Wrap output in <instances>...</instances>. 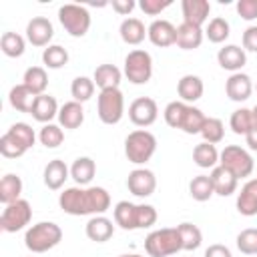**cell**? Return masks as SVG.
Here are the masks:
<instances>
[{"instance_id":"12","label":"cell","mask_w":257,"mask_h":257,"mask_svg":"<svg viewBox=\"0 0 257 257\" xmlns=\"http://www.w3.org/2000/svg\"><path fill=\"white\" fill-rule=\"evenodd\" d=\"M147 36L155 46L167 48V46H173L177 42V26L165 18H159V20H153L149 24Z\"/></svg>"},{"instance_id":"9","label":"cell","mask_w":257,"mask_h":257,"mask_svg":"<svg viewBox=\"0 0 257 257\" xmlns=\"http://www.w3.org/2000/svg\"><path fill=\"white\" fill-rule=\"evenodd\" d=\"M159 116V106L151 96H139L128 106V118L137 126H151Z\"/></svg>"},{"instance_id":"34","label":"cell","mask_w":257,"mask_h":257,"mask_svg":"<svg viewBox=\"0 0 257 257\" xmlns=\"http://www.w3.org/2000/svg\"><path fill=\"white\" fill-rule=\"evenodd\" d=\"M189 195H191L195 201H199V203L209 201V199L215 195L211 177H209V175H197V177H193L191 183H189Z\"/></svg>"},{"instance_id":"44","label":"cell","mask_w":257,"mask_h":257,"mask_svg":"<svg viewBox=\"0 0 257 257\" xmlns=\"http://www.w3.org/2000/svg\"><path fill=\"white\" fill-rule=\"evenodd\" d=\"M26 151H28V149H26L14 135H10L8 131L0 137V153H2V157H6V159H18V157H22Z\"/></svg>"},{"instance_id":"55","label":"cell","mask_w":257,"mask_h":257,"mask_svg":"<svg viewBox=\"0 0 257 257\" xmlns=\"http://www.w3.org/2000/svg\"><path fill=\"white\" fill-rule=\"evenodd\" d=\"M251 112H253V120H255V124H257V104L251 108Z\"/></svg>"},{"instance_id":"41","label":"cell","mask_w":257,"mask_h":257,"mask_svg":"<svg viewBox=\"0 0 257 257\" xmlns=\"http://www.w3.org/2000/svg\"><path fill=\"white\" fill-rule=\"evenodd\" d=\"M42 62H44V66H48V68H52V70L62 68V66L68 62V52H66V48H62L60 44H50V46H46L44 52H42Z\"/></svg>"},{"instance_id":"30","label":"cell","mask_w":257,"mask_h":257,"mask_svg":"<svg viewBox=\"0 0 257 257\" xmlns=\"http://www.w3.org/2000/svg\"><path fill=\"white\" fill-rule=\"evenodd\" d=\"M114 223L124 231L137 229V205L128 201H118L114 205Z\"/></svg>"},{"instance_id":"21","label":"cell","mask_w":257,"mask_h":257,"mask_svg":"<svg viewBox=\"0 0 257 257\" xmlns=\"http://www.w3.org/2000/svg\"><path fill=\"white\" fill-rule=\"evenodd\" d=\"M58 110H60V108H58L56 98L44 92V94H38V96H36L30 114H32L38 122H46V124H48L54 116H58Z\"/></svg>"},{"instance_id":"29","label":"cell","mask_w":257,"mask_h":257,"mask_svg":"<svg viewBox=\"0 0 257 257\" xmlns=\"http://www.w3.org/2000/svg\"><path fill=\"white\" fill-rule=\"evenodd\" d=\"M86 201H88V215H102L110 207V195L104 187H88L86 189Z\"/></svg>"},{"instance_id":"45","label":"cell","mask_w":257,"mask_h":257,"mask_svg":"<svg viewBox=\"0 0 257 257\" xmlns=\"http://www.w3.org/2000/svg\"><path fill=\"white\" fill-rule=\"evenodd\" d=\"M187 110V102L183 100H173L165 106L163 114H165V122L171 126V128H181V120H183V114Z\"/></svg>"},{"instance_id":"47","label":"cell","mask_w":257,"mask_h":257,"mask_svg":"<svg viewBox=\"0 0 257 257\" xmlns=\"http://www.w3.org/2000/svg\"><path fill=\"white\" fill-rule=\"evenodd\" d=\"M10 135H14L26 149H32L34 147V141H36V135H34V128L26 122H14L10 128H8Z\"/></svg>"},{"instance_id":"54","label":"cell","mask_w":257,"mask_h":257,"mask_svg":"<svg viewBox=\"0 0 257 257\" xmlns=\"http://www.w3.org/2000/svg\"><path fill=\"white\" fill-rule=\"evenodd\" d=\"M245 141H247V147L251 151H257V124H253V128L245 135Z\"/></svg>"},{"instance_id":"2","label":"cell","mask_w":257,"mask_h":257,"mask_svg":"<svg viewBox=\"0 0 257 257\" xmlns=\"http://www.w3.org/2000/svg\"><path fill=\"white\" fill-rule=\"evenodd\" d=\"M145 251L149 253V257H169L183 251L177 227H163L151 231L145 239Z\"/></svg>"},{"instance_id":"40","label":"cell","mask_w":257,"mask_h":257,"mask_svg":"<svg viewBox=\"0 0 257 257\" xmlns=\"http://www.w3.org/2000/svg\"><path fill=\"white\" fill-rule=\"evenodd\" d=\"M94 80L92 78H88V76H76L74 80H72V84H70V94H72V98L76 100V102H86L88 98H92V94H94Z\"/></svg>"},{"instance_id":"25","label":"cell","mask_w":257,"mask_h":257,"mask_svg":"<svg viewBox=\"0 0 257 257\" xmlns=\"http://www.w3.org/2000/svg\"><path fill=\"white\" fill-rule=\"evenodd\" d=\"M58 122L64 128H78L84 122V108L76 100H68L58 110Z\"/></svg>"},{"instance_id":"42","label":"cell","mask_w":257,"mask_h":257,"mask_svg":"<svg viewBox=\"0 0 257 257\" xmlns=\"http://www.w3.org/2000/svg\"><path fill=\"white\" fill-rule=\"evenodd\" d=\"M201 137L205 143L209 145H217L223 141L225 137V124L221 118H213V116H207L205 124H203V131H201Z\"/></svg>"},{"instance_id":"43","label":"cell","mask_w":257,"mask_h":257,"mask_svg":"<svg viewBox=\"0 0 257 257\" xmlns=\"http://www.w3.org/2000/svg\"><path fill=\"white\" fill-rule=\"evenodd\" d=\"M38 139H40V143H42L46 149H56V147H60L62 141H64L62 126H60V124H52V122H48V124H44V126L40 128Z\"/></svg>"},{"instance_id":"4","label":"cell","mask_w":257,"mask_h":257,"mask_svg":"<svg viewBox=\"0 0 257 257\" xmlns=\"http://www.w3.org/2000/svg\"><path fill=\"white\" fill-rule=\"evenodd\" d=\"M219 165L225 167L227 171H231L237 179H245L253 173V157L249 155V151H245L239 145H227L221 153H219Z\"/></svg>"},{"instance_id":"18","label":"cell","mask_w":257,"mask_h":257,"mask_svg":"<svg viewBox=\"0 0 257 257\" xmlns=\"http://www.w3.org/2000/svg\"><path fill=\"white\" fill-rule=\"evenodd\" d=\"M84 231H86V237H88L90 241L104 243V241H108V239L112 237V233H114V225H112V221L106 219L104 215H94V217L88 219Z\"/></svg>"},{"instance_id":"19","label":"cell","mask_w":257,"mask_h":257,"mask_svg":"<svg viewBox=\"0 0 257 257\" xmlns=\"http://www.w3.org/2000/svg\"><path fill=\"white\" fill-rule=\"evenodd\" d=\"M237 211L245 217L257 215V179H249L237 195Z\"/></svg>"},{"instance_id":"26","label":"cell","mask_w":257,"mask_h":257,"mask_svg":"<svg viewBox=\"0 0 257 257\" xmlns=\"http://www.w3.org/2000/svg\"><path fill=\"white\" fill-rule=\"evenodd\" d=\"M118 32H120L122 42L131 44V46L141 44V42L145 40V36H147V28H145L143 20H139V18H124V20L120 22Z\"/></svg>"},{"instance_id":"20","label":"cell","mask_w":257,"mask_h":257,"mask_svg":"<svg viewBox=\"0 0 257 257\" xmlns=\"http://www.w3.org/2000/svg\"><path fill=\"white\" fill-rule=\"evenodd\" d=\"M203 90H205V84L197 74H185V76H181V80L177 84V92H179L181 100L187 104L197 102L203 96Z\"/></svg>"},{"instance_id":"38","label":"cell","mask_w":257,"mask_h":257,"mask_svg":"<svg viewBox=\"0 0 257 257\" xmlns=\"http://www.w3.org/2000/svg\"><path fill=\"white\" fill-rule=\"evenodd\" d=\"M255 120H253V112L251 108H237L233 110L231 118H229V126L235 135H247L253 128Z\"/></svg>"},{"instance_id":"39","label":"cell","mask_w":257,"mask_h":257,"mask_svg":"<svg viewBox=\"0 0 257 257\" xmlns=\"http://www.w3.org/2000/svg\"><path fill=\"white\" fill-rule=\"evenodd\" d=\"M205 34H207V38H209L211 42L221 44V42H225V40L229 38V34H231V26H229V22H227L223 16H215V18L209 20Z\"/></svg>"},{"instance_id":"24","label":"cell","mask_w":257,"mask_h":257,"mask_svg":"<svg viewBox=\"0 0 257 257\" xmlns=\"http://www.w3.org/2000/svg\"><path fill=\"white\" fill-rule=\"evenodd\" d=\"M120 78H122V72L118 66L114 64H100L94 68V84L100 88V90H106V88H118L120 84Z\"/></svg>"},{"instance_id":"15","label":"cell","mask_w":257,"mask_h":257,"mask_svg":"<svg viewBox=\"0 0 257 257\" xmlns=\"http://www.w3.org/2000/svg\"><path fill=\"white\" fill-rule=\"evenodd\" d=\"M181 10H183V22L201 28L209 18L211 4L207 0H183Z\"/></svg>"},{"instance_id":"3","label":"cell","mask_w":257,"mask_h":257,"mask_svg":"<svg viewBox=\"0 0 257 257\" xmlns=\"http://www.w3.org/2000/svg\"><path fill=\"white\" fill-rule=\"evenodd\" d=\"M155 151H157V139L153 133L145 128H137L128 133V137L124 139V155L135 165H145L147 161H151Z\"/></svg>"},{"instance_id":"8","label":"cell","mask_w":257,"mask_h":257,"mask_svg":"<svg viewBox=\"0 0 257 257\" xmlns=\"http://www.w3.org/2000/svg\"><path fill=\"white\" fill-rule=\"evenodd\" d=\"M32 219V207L26 199H18L10 205H4V211L0 215V229L6 233H16L24 229Z\"/></svg>"},{"instance_id":"13","label":"cell","mask_w":257,"mask_h":257,"mask_svg":"<svg viewBox=\"0 0 257 257\" xmlns=\"http://www.w3.org/2000/svg\"><path fill=\"white\" fill-rule=\"evenodd\" d=\"M54 36V28L52 22L44 16H34L28 24H26V38L32 46H50L48 42Z\"/></svg>"},{"instance_id":"31","label":"cell","mask_w":257,"mask_h":257,"mask_svg":"<svg viewBox=\"0 0 257 257\" xmlns=\"http://www.w3.org/2000/svg\"><path fill=\"white\" fill-rule=\"evenodd\" d=\"M20 193H22V179L14 173L4 175L0 181V201L4 205H10L20 199Z\"/></svg>"},{"instance_id":"14","label":"cell","mask_w":257,"mask_h":257,"mask_svg":"<svg viewBox=\"0 0 257 257\" xmlns=\"http://www.w3.org/2000/svg\"><path fill=\"white\" fill-rule=\"evenodd\" d=\"M225 92L231 100L235 102H241V100H247L253 92V82H251V76L245 74V72H233L227 82H225Z\"/></svg>"},{"instance_id":"7","label":"cell","mask_w":257,"mask_h":257,"mask_svg":"<svg viewBox=\"0 0 257 257\" xmlns=\"http://www.w3.org/2000/svg\"><path fill=\"white\" fill-rule=\"evenodd\" d=\"M96 110L98 118L104 124H116L124 114V96L118 88H106L100 90L96 98Z\"/></svg>"},{"instance_id":"50","label":"cell","mask_w":257,"mask_h":257,"mask_svg":"<svg viewBox=\"0 0 257 257\" xmlns=\"http://www.w3.org/2000/svg\"><path fill=\"white\" fill-rule=\"evenodd\" d=\"M237 14L243 20H255L257 18V0H239L237 2Z\"/></svg>"},{"instance_id":"23","label":"cell","mask_w":257,"mask_h":257,"mask_svg":"<svg viewBox=\"0 0 257 257\" xmlns=\"http://www.w3.org/2000/svg\"><path fill=\"white\" fill-rule=\"evenodd\" d=\"M203 42V30L199 26H193V24H179L177 26V46L183 48V50H195L199 48Z\"/></svg>"},{"instance_id":"46","label":"cell","mask_w":257,"mask_h":257,"mask_svg":"<svg viewBox=\"0 0 257 257\" xmlns=\"http://www.w3.org/2000/svg\"><path fill=\"white\" fill-rule=\"evenodd\" d=\"M237 249L245 255H257V227L243 229L237 235Z\"/></svg>"},{"instance_id":"51","label":"cell","mask_w":257,"mask_h":257,"mask_svg":"<svg viewBox=\"0 0 257 257\" xmlns=\"http://www.w3.org/2000/svg\"><path fill=\"white\" fill-rule=\"evenodd\" d=\"M243 50L257 52V26H249L243 32Z\"/></svg>"},{"instance_id":"10","label":"cell","mask_w":257,"mask_h":257,"mask_svg":"<svg viewBox=\"0 0 257 257\" xmlns=\"http://www.w3.org/2000/svg\"><path fill=\"white\" fill-rule=\"evenodd\" d=\"M58 205L64 213L80 217V215H88V201H86V189L82 187H68L60 193L58 197Z\"/></svg>"},{"instance_id":"48","label":"cell","mask_w":257,"mask_h":257,"mask_svg":"<svg viewBox=\"0 0 257 257\" xmlns=\"http://www.w3.org/2000/svg\"><path fill=\"white\" fill-rule=\"evenodd\" d=\"M157 223V209L153 205H137V229H149Z\"/></svg>"},{"instance_id":"1","label":"cell","mask_w":257,"mask_h":257,"mask_svg":"<svg viewBox=\"0 0 257 257\" xmlns=\"http://www.w3.org/2000/svg\"><path fill=\"white\" fill-rule=\"evenodd\" d=\"M62 241V229L52 221H40L32 225L24 235V245L32 253H44Z\"/></svg>"},{"instance_id":"11","label":"cell","mask_w":257,"mask_h":257,"mask_svg":"<svg viewBox=\"0 0 257 257\" xmlns=\"http://www.w3.org/2000/svg\"><path fill=\"white\" fill-rule=\"evenodd\" d=\"M126 187L135 197H151L157 189V177L149 169H135L126 177Z\"/></svg>"},{"instance_id":"5","label":"cell","mask_w":257,"mask_h":257,"mask_svg":"<svg viewBox=\"0 0 257 257\" xmlns=\"http://www.w3.org/2000/svg\"><path fill=\"white\" fill-rule=\"evenodd\" d=\"M124 76L133 84H147L153 76V58L147 50L135 48L124 58Z\"/></svg>"},{"instance_id":"53","label":"cell","mask_w":257,"mask_h":257,"mask_svg":"<svg viewBox=\"0 0 257 257\" xmlns=\"http://www.w3.org/2000/svg\"><path fill=\"white\" fill-rule=\"evenodd\" d=\"M135 0H112V10L118 12V14H131L135 10Z\"/></svg>"},{"instance_id":"22","label":"cell","mask_w":257,"mask_h":257,"mask_svg":"<svg viewBox=\"0 0 257 257\" xmlns=\"http://www.w3.org/2000/svg\"><path fill=\"white\" fill-rule=\"evenodd\" d=\"M70 177V169L66 167L64 161L60 159H52L48 161V165L44 167V185L52 191L60 189L64 185V181Z\"/></svg>"},{"instance_id":"52","label":"cell","mask_w":257,"mask_h":257,"mask_svg":"<svg viewBox=\"0 0 257 257\" xmlns=\"http://www.w3.org/2000/svg\"><path fill=\"white\" fill-rule=\"evenodd\" d=\"M205 257H233L229 247L227 245H221V243H213L205 249Z\"/></svg>"},{"instance_id":"32","label":"cell","mask_w":257,"mask_h":257,"mask_svg":"<svg viewBox=\"0 0 257 257\" xmlns=\"http://www.w3.org/2000/svg\"><path fill=\"white\" fill-rule=\"evenodd\" d=\"M205 120H207V116L203 114L201 108H197L193 104H187V110L183 114V120H181V128L179 131H183L187 135H201Z\"/></svg>"},{"instance_id":"33","label":"cell","mask_w":257,"mask_h":257,"mask_svg":"<svg viewBox=\"0 0 257 257\" xmlns=\"http://www.w3.org/2000/svg\"><path fill=\"white\" fill-rule=\"evenodd\" d=\"M193 161L201 169H215L219 163V151L215 149V145L203 141L193 149Z\"/></svg>"},{"instance_id":"56","label":"cell","mask_w":257,"mask_h":257,"mask_svg":"<svg viewBox=\"0 0 257 257\" xmlns=\"http://www.w3.org/2000/svg\"><path fill=\"white\" fill-rule=\"evenodd\" d=\"M118 257H143V255H137V253H124V255H118Z\"/></svg>"},{"instance_id":"17","label":"cell","mask_w":257,"mask_h":257,"mask_svg":"<svg viewBox=\"0 0 257 257\" xmlns=\"http://www.w3.org/2000/svg\"><path fill=\"white\" fill-rule=\"evenodd\" d=\"M209 177H211L215 195L229 197V195H233V193L237 191V183H239V179H237L231 171H227L225 167L217 165L215 169H211V175H209Z\"/></svg>"},{"instance_id":"37","label":"cell","mask_w":257,"mask_h":257,"mask_svg":"<svg viewBox=\"0 0 257 257\" xmlns=\"http://www.w3.org/2000/svg\"><path fill=\"white\" fill-rule=\"evenodd\" d=\"M0 48L6 56L10 58H18L24 54L26 50V40L18 34V32H4L0 38Z\"/></svg>"},{"instance_id":"16","label":"cell","mask_w":257,"mask_h":257,"mask_svg":"<svg viewBox=\"0 0 257 257\" xmlns=\"http://www.w3.org/2000/svg\"><path fill=\"white\" fill-rule=\"evenodd\" d=\"M217 60H219V66L225 68V70H231V72H241V68L245 66L247 62V54L241 46L237 44H227L223 48H219L217 52Z\"/></svg>"},{"instance_id":"49","label":"cell","mask_w":257,"mask_h":257,"mask_svg":"<svg viewBox=\"0 0 257 257\" xmlns=\"http://www.w3.org/2000/svg\"><path fill=\"white\" fill-rule=\"evenodd\" d=\"M139 6H141V10H143L145 14L157 16V14H161L165 8L171 6V0H141Z\"/></svg>"},{"instance_id":"35","label":"cell","mask_w":257,"mask_h":257,"mask_svg":"<svg viewBox=\"0 0 257 257\" xmlns=\"http://www.w3.org/2000/svg\"><path fill=\"white\" fill-rule=\"evenodd\" d=\"M177 231H179L181 245H183L185 251H195V249L201 247V243H203V233H201V229H199L197 225L185 221V223L177 225Z\"/></svg>"},{"instance_id":"28","label":"cell","mask_w":257,"mask_h":257,"mask_svg":"<svg viewBox=\"0 0 257 257\" xmlns=\"http://www.w3.org/2000/svg\"><path fill=\"white\" fill-rule=\"evenodd\" d=\"M94 173H96V165H94V161L90 157H78L70 167V177L74 179V183L78 187L88 185L92 181Z\"/></svg>"},{"instance_id":"6","label":"cell","mask_w":257,"mask_h":257,"mask_svg":"<svg viewBox=\"0 0 257 257\" xmlns=\"http://www.w3.org/2000/svg\"><path fill=\"white\" fill-rule=\"evenodd\" d=\"M58 20L64 26V30L74 38L84 36L88 32V28H90V14L80 4H64V6H60L58 8Z\"/></svg>"},{"instance_id":"36","label":"cell","mask_w":257,"mask_h":257,"mask_svg":"<svg viewBox=\"0 0 257 257\" xmlns=\"http://www.w3.org/2000/svg\"><path fill=\"white\" fill-rule=\"evenodd\" d=\"M22 82H24L36 96H38V94H44V90H46V86H48L46 70H44L42 66H30V68H26Z\"/></svg>"},{"instance_id":"57","label":"cell","mask_w":257,"mask_h":257,"mask_svg":"<svg viewBox=\"0 0 257 257\" xmlns=\"http://www.w3.org/2000/svg\"><path fill=\"white\" fill-rule=\"evenodd\" d=\"M255 88H257V84H255Z\"/></svg>"},{"instance_id":"27","label":"cell","mask_w":257,"mask_h":257,"mask_svg":"<svg viewBox=\"0 0 257 257\" xmlns=\"http://www.w3.org/2000/svg\"><path fill=\"white\" fill-rule=\"evenodd\" d=\"M8 100H10V106L16 108L18 112H30L32 110V104L36 100V94L24 84H16L10 88V94H8Z\"/></svg>"}]
</instances>
